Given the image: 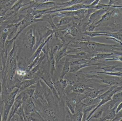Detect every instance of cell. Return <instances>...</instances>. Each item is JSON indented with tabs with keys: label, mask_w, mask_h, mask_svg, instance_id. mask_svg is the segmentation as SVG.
Returning <instances> with one entry per match:
<instances>
[{
	"label": "cell",
	"mask_w": 122,
	"mask_h": 121,
	"mask_svg": "<svg viewBox=\"0 0 122 121\" xmlns=\"http://www.w3.org/2000/svg\"><path fill=\"white\" fill-rule=\"evenodd\" d=\"M68 48L70 50L67 51L68 54L82 51L91 54L113 53L117 55L122 56V45L120 44H105L90 41L72 40L68 45Z\"/></svg>",
	"instance_id": "obj_1"
},
{
	"label": "cell",
	"mask_w": 122,
	"mask_h": 121,
	"mask_svg": "<svg viewBox=\"0 0 122 121\" xmlns=\"http://www.w3.org/2000/svg\"><path fill=\"white\" fill-rule=\"evenodd\" d=\"M19 89L15 90L10 92H2V100L3 102V112L2 121L7 120L10 109L14 103L15 99L18 94Z\"/></svg>",
	"instance_id": "obj_2"
},
{
	"label": "cell",
	"mask_w": 122,
	"mask_h": 121,
	"mask_svg": "<svg viewBox=\"0 0 122 121\" xmlns=\"http://www.w3.org/2000/svg\"><path fill=\"white\" fill-rule=\"evenodd\" d=\"M100 63H94L91 60L83 59L71 61L69 72L75 73L82 68L92 65H97Z\"/></svg>",
	"instance_id": "obj_3"
},
{
	"label": "cell",
	"mask_w": 122,
	"mask_h": 121,
	"mask_svg": "<svg viewBox=\"0 0 122 121\" xmlns=\"http://www.w3.org/2000/svg\"><path fill=\"white\" fill-rule=\"evenodd\" d=\"M94 76L99 79L96 80L99 83H105L109 86L122 85V77L111 76L110 75L107 76H99V74Z\"/></svg>",
	"instance_id": "obj_4"
},
{
	"label": "cell",
	"mask_w": 122,
	"mask_h": 121,
	"mask_svg": "<svg viewBox=\"0 0 122 121\" xmlns=\"http://www.w3.org/2000/svg\"><path fill=\"white\" fill-rule=\"evenodd\" d=\"M40 114L45 121H57V113L52 107L48 106L43 107L40 110Z\"/></svg>",
	"instance_id": "obj_5"
},
{
	"label": "cell",
	"mask_w": 122,
	"mask_h": 121,
	"mask_svg": "<svg viewBox=\"0 0 122 121\" xmlns=\"http://www.w3.org/2000/svg\"><path fill=\"white\" fill-rule=\"evenodd\" d=\"M36 38L33 30L30 29L25 35L22 41L23 45L25 48L32 51L36 45Z\"/></svg>",
	"instance_id": "obj_6"
},
{
	"label": "cell",
	"mask_w": 122,
	"mask_h": 121,
	"mask_svg": "<svg viewBox=\"0 0 122 121\" xmlns=\"http://www.w3.org/2000/svg\"><path fill=\"white\" fill-rule=\"evenodd\" d=\"M90 8H91L90 5H86L84 4L80 3L66 7V8H63L59 9H57L56 10L49 11L46 12V14H51L53 13H57L58 12L66 11H74L77 10L79 9H82Z\"/></svg>",
	"instance_id": "obj_7"
},
{
	"label": "cell",
	"mask_w": 122,
	"mask_h": 121,
	"mask_svg": "<svg viewBox=\"0 0 122 121\" xmlns=\"http://www.w3.org/2000/svg\"><path fill=\"white\" fill-rule=\"evenodd\" d=\"M24 109L25 115H28L32 112H35L40 114L39 110L36 107L32 98H30L22 105Z\"/></svg>",
	"instance_id": "obj_8"
},
{
	"label": "cell",
	"mask_w": 122,
	"mask_h": 121,
	"mask_svg": "<svg viewBox=\"0 0 122 121\" xmlns=\"http://www.w3.org/2000/svg\"><path fill=\"white\" fill-rule=\"evenodd\" d=\"M18 95L16 96L14 103L10 109L9 113L10 114H9L7 121H10V119L15 114V112L23 103L22 101L21 94L20 93H18Z\"/></svg>",
	"instance_id": "obj_9"
},
{
	"label": "cell",
	"mask_w": 122,
	"mask_h": 121,
	"mask_svg": "<svg viewBox=\"0 0 122 121\" xmlns=\"http://www.w3.org/2000/svg\"><path fill=\"white\" fill-rule=\"evenodd\" d=\"M40 80L36 84L33 96L32 99L33 100L41 99L43 101L47 102L46 98L44 95L43 87L41 84Z\"/></svg>",
	"instance_id": "obj_10"
},
{
	"label": "cell",
	"mask_w": 122,
	"mask_h": 121,
	"mask_svg": "<svg viewBox=\"0 0 122 121\" xmlns=\"http://www.w3.org/2000/svg\"><path fill=\"white\" fill-rule=\"evenodd\" d=\"M73 25L70 27H68L67 28H65L66 31V34L65 35V36L66 37V36L68 35H70L75 38L76 37L78 36L79 35H81V31L80 28V26L78 24L75 23L73 20L72 21Z\"/></svg>",
	"instance_id": "obj_11"
},
{
	"label": "cell",
	"mask_w": 122,
	"mask_h": 121,
	"mask_svg": "<svg viewBox=\"0 0 122 121\" xmlns=\"http://www.w3.org/2000/svg\"><path fill=\"white\" fill-rule=\"evenodd\" d=\"M57 6V3L53 1H49L42 2L40 3H34L33 5L30 6L29 7L27 8H32L35 10H36L40 8H51L56 7Z\"/></svg>",
	"instance_id": "obj_12"
},
{
	"label": "cell",
	"mask_w": 122,
	"mask_h": 121,
	"mask_svg": "<svg viewBox=\"0 0 122 121\" xmlns=\"http://www.w3.org/2000/svg\"><path fill=\"white\" fill-rule=\"evenodd\" d=\"M95 54H91L87 53L83 51H81L76 52L74 55L67 54L66 57H68L71 59H78V60H90Z\"/></svg>",
	"instance_id": "obj_13"
},
{
	"label": "cell",
	"mask_w": 122,
	"mask_h": 121,
	"mask_svg": "<svg viewBox=\"0 0 122 121\" xmlns=\"http://www.w3.org/2000/svg\"><path fill=\"white\" fill-rule=\"evenodd\" d=\"M72 40L70 41L67 43H64L63 47L57 52V54L55 57V60L56 65H57L60 62V60L63 57L66 56L67 55V50L68 46L70 43L72 41Z\"/></svg>",
	"instance_id": "obj_14"
},
{
	"label": "cell",
	"mask_w": 122,
	"mask_h": 121,
	"mask_svg": "<svg viewBox=\"0 0 122 121\" xmlns=\"http://www.w3.org/2000/svg\"><path fill=\"white\" fill-rule=\"evenodd\" d=\"M115 55H116V54L113 53H97L96 54L95 56L90 60L93 63L96 62H102V61L104 60L105 59L112 57Z\"/></svg>",
	"instance_id": "obj_15"
},
{
	"label": "cell",
	"mask_w": 122,
	"mask_h": 121,
	"mask_svg": "<svg viewBox=\"0 0 122 121\" xmlns=\"http://www.w3.org/2000/svg\"><path fill=\"white\" fill-rule=\"evenodd\" d=\"M107 11L103 9L97 10L92 13L87 19L88 25L91 23H94L96 21L99 19L101 16H102Z\"/></svg>",
	"instance_id": "obj_16"
},
{
	"label": "cell",
	"mask_w": 122,
	"mask_h": 121,
	"mask_svg": "<svg viewBox=\"0 0 122 121\" xmlns=\"http://www.w3.org/2000/svg\"><path fill=\"white\" fill-rule=\"evenodd\" d=\"M53 34H52V35H51L45 40L43 41L41 43L40 46H38V47L36 49V51L35 52L34 54L31 57L29 60V62H30L29 63L30 64L31 63L35 60V58H36L37 57H38L40 55L41 53V52L42 51V48H43L44 46L46 44V43L48 41H50V40L52 38Z\"/></svg>",
	"instance_id": "obj_17"
},
{
	"label": "cell",
	"mask_w": 122,
	"mask_h": 121,
	"mask_svg": "<svg viewBox=\"0 0 122 121\" xmlns=\"http://www.w3.org/2000/svg\"><path fill=\"white\" fill-rule=\"evenodd\" d=\"M115 8L111 10H109L106 11L103 15L101 16L100 19L96 23H95L94 24L96 25L97 27L99 26L101 23L105 22H107L108 20L112 17L113 13L115 11Z\"/></svg>",
	"instance_id": "obj_18"
},
{
	"label": "cell",
	"mask_w": 122,
	"mask_h": 121,
	"mask_svg": "<svg viewBox=\"0 0 122 121\" xmlns=\"http://www.w3.org/2000/svg\"><path fill=\"white\" fill-rule=\"evenodd\" d=\"M119 66V65H107L102 62L100 63L95 69L102 70L105 72H114V70H116Z\"/></svg>",
	"instance_id": "obj_19"
},
{
	"label": "cell",
	"mask_w": 122,
	"mask_h": 121,
	"mask_svg": "<svg viewBox=\"0 0 122 121\" xmlns=\"http://www.w3.org/2000/svg\"><path fill=\"white\" fill-rule=\"evenodd\" d=\"M87 87L85 84L81 83H77L71 85L70 90L75 93L82 94L84 93Z\"/></svg>",
	"instance_id": "obj_20"
},
{
	"label": "cell",
	"mask_w": 122,
	"mask_h": 121,
	"mask_svg": "<svg viewBox=\"0 0 122 121\" xmlns=\"http://www.w3.org/2000/svg\"><path fill=\"white\" fill-rule=\"evenodd\" d=\"M70 60V58L68 57H66L65 61L64 62V65L62 68V71L60 73L59 79H63L65 76L69 72L71 63Z\"/></svg>",
	"instance_id": "obj_21"
},
{
	"label": "cell",
	"mask_w": 122,
	"mask_h": 121,
	"mask_svg": "<svg viewBox=\"0 0 122 121\" xmlns=\"http://www.w3.org/2000/svg\"><path fill=\"white\" fill-rule=\"evenodd\" d=\"M85 0H71L67 2L62 3H57V9L63 8L73 5L83 3Z\"/></svg>",
	"instance_id": "obj_22"
},
{
	"label": "cell",
	"mask_w": 122,
	"mask_h": 121,
	"mask_svg": "<svg viewBox=\"0 0 122 121\" xmlns=\"http://www.w3.org/2000/svg\"><path fill=\"white\" fill-rule=\"evenodd\" d=\"M98 104L93 105H88L84 107L82 110L83 114L82 121H86V119L90 114V113L97 107Z\"/></svg>",
	"instance_id": "obj_23"
},
{
	"label": "cell",
	"mask_w": 122,
	"mask_h": 121,
	"mask_svg": "<svg viewBox=\"0 0 122 121\" xmlns=\"http://www.w3.org/2000/svg\"><path fill=\"white\" fill-rule=\"evenodd\" d=\"M100 101L101 100L98 97L95 98H90L86 97L81 102L85 106H88L98 104Z\"/></svg>",
	"instance_id": "obj_24"
},
{
	"label": "cell",
	"mask_w": 122,
	"mask_h": 121,
	"mask_svg": "<svg viewBox=\"0 0 122 121\" xmlns=\"http://www.w3.org/2000/svg\"><path fill=\"white\" fill-rule=\"evenodd\" d=\"M23 3V0H18L10 8V10L18 12L22 7H23L26 5H28V4H31L33 3V2L32 1L31 2H29V3L24 4Z\"/></svg>",
	"instance_id": "obj_25"
},
{
	"label": "cell",
	"mask_w": 122,
	"mask_h": 121,
	"mask_svg": "<svg viewBox=\"0 0 122 121\" xmlns=\"http://www.w3.org/2000/svg\"><path fill=\"white\" fill-rule=\"evenodd\" d=\"M74 19L78 20L77 18L75 17L65 16V17H62L59 21L58 23L56 25V26L58 28H59L62 26L65 25L70 23L71 21H73Z\"/></svg>",
	"instance_id": "obj_26"
},
{
	"label": "cell",
	"mask_w": 122,
	"mask_h": 121,
	"mask_svg": "<svg viewBox=\"0 0 122 121\" xmlns=\"http://www.w3.org/2000/svg\"><path fill=\"white\" fill-rule=\"evenodd\" d=\"M83 73H97L98 74H103L112 76H117V77H122V73L121 72H100V71H79Z\"/></svg>",
	"instance_id": "obj_27"
},
{
	"label": "cell",
	"mask_w": 122,
	"mask_h": 121,
	"mask_svg": "<svg viewBox=\"0 0 122 121\" xmlns=\"http://www.w3.org/2000/svg\"><path fill=\"white\" fill-rule=\"evenodd\" d=\"M18 0H0V6L10 9Z\"/></svg>",
	"instance_id": "obj_28"
},
{
	"label": "cell",
	"mask_w": 122,
	"mask_h": 121,
	"mask_svg": "<svg viewBox=\"0 0 122 121\" xmlns=\"http://www.w3.org/2000/svg\"><path fill=\"white\" fill-rule=\"evenodd\" d=\"M18 12L11 11L10 12L7 14H6L3 16L0 17V25L4 23L7 20L11 19L12 18H14L17 15Z\"/></svg>",
	"instance_id": "obj_29"
},
{
	"label": "cell",
	"mask_w": 122,
	"mask_h": 121,
	"mask_svg": "<svg viewBox=\"0 0 122 121\" xmlns=\"http://www.w3.org/2000/svg\"><path fill=\"white\" fill-rule=\"evenodd\" d=\"M103 89H98L94 88L93 90H91L88 93L86 94V97L91 98H95L97 97L100 95L101 92L103 91Z\"/></svg>",
	"instance_id": "obj_30"
},
{
	"label": "cell",
	"mask_w": 122,
	"mask_h": 121,
	"mask_svg": "<svg viewBox=\"0 0 122 121\" xmlns=\"http://www.w3.org/2000/svg\"><path fill=\"white\" fill-rule=\"evenodd\" d=\"M30 121H45L41 115L35 112H32L29 115Z\"/></svg>",
	"instance_id": "obj_31"
},
{
	"label": "cell",
	"mask_w": 122,
	"mask_h": 121,
	"mask_svg": "<svg viewBox=\"0 0 122 121\" xmlns=\"http://www.w3.org/2000/svg\"><path fill=\"white\" fill-rule=\"evenodd\" d=\"M15 114H17L18 115L20 121H25V114L22 105H21L19 107L15 112Z\"/></svg>",
	"instance_id": "obj_32"
},
{
	"label": "cell",
	"mask_w": 122,
	"mask_h": 121,
	"mask_svg": "<svg viewBox=\"0 0 122 121\" xmlns=\"http://www.w3.org/2000/svg\"><path fill=\"white\" fill-rule=\"evenodd\" d=\"M59 81L62 86V88L65 90L68 85V80L64 79H59Z\"/></svg>",
	"instance_id": "obj_33"
},
{
	"label": "cell",
	"mask_w": 122,
	"mask_h": 121,
	"mask_svg": "<svg viewBox=\"0 0 122 121\" xmlns=\"http://www.w3.org/2000/svg\"><path fill=\"white\" fill-rule=\"evenodd\" d=\"M122 56H120L119 57H116V56H113V57L111 58H106L104 60V61H111V60H116V61H120V62H122Z\"/></svg>",
	"instance_id": "obj_34"
},
{
	"label": "cell",
	"mask_w": 122,
	"mask_h": 121,
	"mask_svg": "<svg viewBox=\"0 0 122 121\" xmlns=\"http://www.w3.org/2000/svg\"><path fill=\"white\" fill-rule=\"evenodd\" d=\"M97 27L96 25H95L94 23H91L89 24L87 26L85 30L89 32H92Z\"/></svg>",
	"instance_id": "obj_35"
},
{
	"label": "cell",
	"mask_w": 122,
	"mask_h": 121,
	"mask_svg": "<svg viewBox=\"0 0 122 121\" xmlns=\"http://www.w3.org/2000/svg\"><path fill=\"white\" fill-rule=\"evenodd\" d=\"M9 10H10L9 9L2 7V6H0V17L5 15L7 11Z\"/></svg>",
	"instance_id": "obj_36"
},
{
	"label": "cell",
	"mask_w": 122,
	"mask_h": 121,
	"mask_svg": "<svg viewBox=\"0 0 122 121\" xmlns=\"http://www.w3.org/2000/svg\"><path fill=\"white\" fill-rule=\"evenodd\" d=\"M122 99V91L119 92L115 93L112 97V99Z\"/></svg>",
	"instance_id": "obj_37"
},
{
	"label": "cell",
	"mask_w": 122,
	"mask_h": 121,
	"mask_svg": "<svg viewBox=\"0 0 122 121\" xmlns=\"http://www.w3.org/2000/svg\"><path fill=\"white\" fill-rule=\"evenodd\" d=\"M122 110L118 113L116 114L115 116L113 117L112 121H117V120L120 119H122Z\"/></svg>",
	"instance_id": "obj_38"
},
{
	"label": "cell",
	"mask_w": 122,
	"mask_h": 121,
	"mask_svg": "<svg viewBox=\"0 0 122 121\" xmlns=\"http://www.w3.org/2000/svg\"><path fill=\"white\" fill-rule=\"evenodd\" d=\"M122 102H120L116 107V109L115 110L116 114L118 113V112H120V110H122Z\"/></svg>",
	"instance_id": "obj_39"
},
{
	"label": "cell",
	"mask_w": 122,
	"mask_h": 121,
	"mask_svg": "<svg viewBox=\"0 0 122 121\" xmlns=\"http://www.w3.org/2000/svg\"><path fill=\"white\" fill-rule=\"evenodd\" d=\"M118 1H119V0H109V3L107 4L110 5H116V4L118 3Z\"/></svg>",
	"instance_id": "obj_40"
},
{
	"label": "cell",
	"mask_w": 122,
	"mask_h": 121,
	"mask_svg": "<svg viewBox=\"0 0 122 121\" xmlns=\"http://www.w3.org/2000/svg\"><path fill=\"white\" fill-rule=\"evenodd\" d=\"M106 39H110V40H112L115 41L116 42L118 43V44H120V45H122V41H120L116 39V38H115L112 37H109L108 38H107Z\"/></svg>",
	"instance_id": "obj_41"
},
{
	"label": "cell",
	"mask_w": 122,
	"mask_h": 121,
	"mask_svg": "<svg viewBox=\"0 0 122 121\" xmlns=\"http://www.w3.org/2000/svg\"><path fill=\"white\" fill-rule=\"evenodd\" d=\"M32 0V1L33 2V3H38V2L42 0Z\"/></svg>",
	"instance_id": "obj_42"
}]
</instances>
